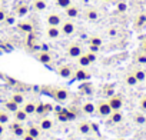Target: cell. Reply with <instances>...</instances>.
Returning <instances> with one entry per match:
<instances>
[{
    "label": "cell",
    "instance_id": "1",
    "mask_svg": "<svg viewBox=\"0 0 146 140\" xmlns=\"http://www.w3.org/2000/svg\"><path fill=\"white\" fill-rule=\"evenodd\" d=\"M47 89H49V94L59 103H64L70 99V92L63 86H53V87H47Z\"/></svg>",
    "mask_w": 146,
    "mask_h": 140
},
{
    "label": "cell",
    "instance_id": "2",
    "mask_svg": "<svg viewBox=\"0 0 146 140\" xmlns=\"http://www.w3.org/2000/svg\"><path fill=\"white\" fill-rule=\"evenodd\" d=\"M112 112H113V110H112V107H110L108 99H106V100H99V102L96 103V112H95V113H96L99 117L106 119Z\"/></svg>",
    "mask_w": 146,
    "mask_h": 140
},
{
    "label": "cell",
    "instance_id": "3",
    "mask_svg": "<svg viewBox=\"0 0 146 140\" xmlns=\"http://www.w3.org/2000/svg\"><path fill=\"white\" fill-rule=\"evenodd\" d=\"M112 110H122V107L125 106V97L123 94H119V93H115L112 94L109 99H108Z\"/></svg>",
    "mask_w": 146,
    "mask_h": 140
},
{
    "label": "cell",
    "instance_id": "4",
    "mask_svg": "<svg viewBox=\"0 0 146 140\" xmlns=\"http://www.w3.org/2000/svg\"><path fill=\"white\" fill-rule=\"evenodd\" d=\"M56 73L62 77V79H73V73H75V69L70 64H60L56 69Z\"/></svg>",
    "mask_w": 146,
    "mask_h": 140
},
{
    "label": "cell",
    "instance_id": "5",
    "mask_svg": "<svg viewBox=\"0 0 146 140\" xmlns=\"http://www.w3.org/2000/svg\"><path fill=\"white\" fill-rule=\"evenodd\" d=\"M82 53H83V49L79 43H70L66 47V56L70 59H78Z\"/></svg>",
    "mask_w": 146,
    "mask_h": 140
},
{
    "label": "cell",
    "instance_id": "6",
    "mask_svg": "<svg viewBox=\"0 0 146 140\" xmlns=\"http://www.w3.org/2000/svg\"><path fill=\"white\" fill-rule=\"evenodd\" d=\"M76 30V26L72 20H63L62 24H60V32H62V36H72Z\"/></svg>",
    "mask_w": 146,
    "mask_h": 140
},
{
    "label": "cell",
    "instance_id": "7",
    "mask_svg": "<svg viewBox=\"0 0 146 140\" xmlns=\"http://www.w3.org/2000/svg\"><path fill=\"white\" fill-rule=\"evenodd\" d=\"M92 129H93V126H92V123L88 122V120H80V122L76 124V131H78L79 134H82V136L90 134V133H92Z\"/></svg>",
    "mask_w": 146,
    "mask_h": 140
},
{
    "label": "cell",
    "instance_id": "8",
    "mask_svg": "<svg viewBox=\"0 0 146 140\" xmlns=\"http://www.w3.org/2000/svg\"><path fill=\"white\" fill-rule=\"evenodd\" d=\"M73 79L80 80V82H86V80L90 79V72L88 70V67H78V69H75Z\"/></svg>",
    "mask_w": 146,
    "mask_h": 140
},
{
    "label": "cell",
    "instance_id": "9",
    "mask_svg": "<svg viewBox=\"0 0 146 140\" xmlns=\"http://www.w3.org/2000/svg\"><path fill=\"white\" fill-rule=\"evenodd\" d=\"M106 120H108V124H112V126L120 124V123L123 122V113H122L120 110H113V112L106 117Z\"/></svg>",
    "mask_w": 146,
    "mask_h": 140
},
{
    "label": "cell",
    "instance_id": "10",
    "mask_svg": "<svg viewBox=\"0 0 146 140\" xmlns=\"http://www.w3.org/2000/svg\"><path fill=\"white\" fill-rule=\"evenodd\" d=\"M36 59H37V61H40L42 64H46V66L52 64V61H53V57H52L50 52H44V50L37 52L36 53Z\"/></svg>",
    "mask_w": 146,
    "mask_h": 140
},
{
    "label": "cell",
    "instance_id": "11",
    "mask_svg": "<svg viewBox=\"0 0 146 140\" xmlns=\"http://www.w3.org/2000/svg\"><path fill=\"white\" fill-rule=\"evenodd\" d=\"M130 72L133 73V76L136 77V80H137L139 83L146 82V70H145L143 67H140V66H135V67L130 69Z\"/></svg>",
    "mask_w": 146,
    "mask_h": 140
},
{
    "label": "cell",
    "instance_id": "12",
    "mask_svg": "<svg viewBox=\"0 0 146 140\" xmlns=\"http://www.w3.org/2000/svg\"><path fill=\"white\" fill-rule=\"evenodd\" d=\"M62 22H63V19H62V16L59 13H49L47 17H46V24L47 26H57V27H60Z\"/></svg>",
    "mask_w": 146,
    "mask_h": 140
},
{
    "label": "cell",
    "instance_id": "13",
    "mask_svg": "<svg viewBox=\"0 0 146 140\" xmlns=\"http://www.w3.org/2000/svg\"><path fill=\"white\" fill-rule=\"evenodd\" d=\"M26 133H29L35 140H40V139H42V134H43V130L40 129L39 124H30V126L26 129Z\"/></svg>",
    "mask_w": 146,
    "mask_h": 140
},
{
    "label": "cell",
    "instance_id": "14",
    "mask_svg": "<svg viewBox=\"0 0 146 140\" xmlns=\"http://www.w3.org/2000/svg\"><path fill=\"white\" fill-rule=\"evenodd\" d=\"M132 122L139 127H145L146 126V113L145 112H136L132 116Z\"/></svg>",
    "mask_w": 146,
    "mask_h": 140
},
{
    "label": "cell",
    "instance_id": "15",
    "mask_svg": "<svg viewBox=\"0 0 146 140\" xmlns=\"http://www.w3.org/2000/svg\"><path fill=\"white\" fill-rule=\"evenodd\" d=\"M79 13H80V9H79L76 5H73V3L64 9V16H66L67 19H76V17L79 16Z\"/></svg>",
    "mask_w": 146,
    "mask_h": 140
},
{
    "label": "cell",
    "instance_id": "16",
    "mask_svg": "<svg viewBox=\"0 0 146 140\" xmlns=\"http://www.w3.org/2000/svg\"><path fill=\"white\" fill-rule=\"evenodd\" d=\"M83 17H85L86 20H89V22H96V20L99 19V12H98V9H95V7H88V9H85V12H83Z\"/></svg>",
    "mask_w": 146,
    "mask_h": 140
},
{
    "label": "cell",
    "instance_id": "17",
    "mask_svg": "<svg viewBox=\"0 0 146 140\" xmlns=\"http://www.w3.org/2000/svg\"><path fill=\"white\" fill-rule=\"evenodd\" d=\"M39 126H40V129H42L43 131H50V130L53 129V126H54V122H53L52 119H49L47 116H43V117H40V120H39Z\"/></svg>",
    "mask_w": 146,
    "mask_h": 140
},
{
    "label": "cell",
    "instance_id": "18",
    "mask_svg": "<svg viewBox=\"0 0 146 140\" xmlns=\"http://www.w3.org/2000/svg\"><path fill=\"white\" fill-rule=\"evenodd\" d=\"M29 10H30V7H29L27 3H19V5L15 7V15H16L17 17H25V16H27Z\"/></svg>",
    "mask_w": 146,
    "mask_h": 140
},
{
    "label": "cell",
    "instance_id": "19",
    "mask_svg": "<svg viewBox=\"0 0 146 140\" xmlns=\"http://www.w3.org/2000/svg\"><path fill=\"white\" fill-rule=\"evenodd\" d=\"M46 36H47L49 39H52V40L59 39V37L62 36L60 27H57V26H47V29H46Z\"/></svg>",
    "mask_w": 146,
    "mask_h": 140
},
{
    "label": "cell",
    "instance_id": "20",
    "mask_svg": "<svg viewBox=\"0 0 146 140\" xmlns=\"http://www.w3.org/2000/svg\"><path fill=\"white\" fill-rule=\"evenodd\" d=\"M80 110H82L83 114H86V116H92V114L96 112V104H95L93 102H85V103L82 104Z\"/></svg>",
    "mask_w": 146,
    "mask_h": 140
},
{
    "label": "cell",
    "instance_id": "21",
    "mask_svg": "<svg viewBox=\"0 0 146 140\" xmlns=\"http://www.w3.org/2000/svg\"><path fill=\"white\" fill-rule=\"evenodd\" d=\"M17 30L22 32V33L30 34V33L33 32V24H32L30 22H27V20H22V22L17 23Z\"/></svg>",
    "mask_w": 146,
    "mask_h": 140
},
{
    "label": "cell",
    "instance_id": "22",
    "mask_svg": "<svg viewBox=\"0 0 146 140\" xmlns=\"http://www.w3.org/2000/svg\"><path fill=\"white\" fill-rule=\"evenodd\" d=\"M133 26L135 29L140 30L146 26V13H139L136 17H135V22H133Z\"/></svg>",
    "mask_w": 146,
    "mask_h": 140
},
{
    "label": "cell",
    "instance_id": "23",
    "mask_svg": "<svg viewBox=\"0 0 146 140\" xmlns=\"http://www.w3.org/2000/svg\"><path fill=\"white\" fill-rule=\"evenodd\" d=\"M133 61L137 66H146V53L143 50H139L133 54Z\"/></svg>",
    "mask_w": 146,
    "mask_h": 140
},
{
    "label": "cell",
    "instance_id": "24",
    "mask_svg": "<svg viewBox=\"0 0 146 140\" xmlns=\"http://www.w3.org/2000/svg\"><path fill=\"white\" fill-rule=\"evenodd\" d=\"M76 60V64H78V67H89L90 64H92V61L89 60V57H88V54L83 52L78 59H75Z\"/></svg>",
    "mask_w": 146,
    "mask_h": 140
},
{
    "label": "cell",
    "instance_id": "25",
    "mask_svg": "<svg viewBox=\"0 0 146 140\" xmlns=\"http://www.w3.org/2000/svg\"><path fill=\"white\" fill-rule=\"evenodd\" d=\"M123 82H125V85L129 86V87H135L136 85H139V82L136 80V77L133 76L132 72H127V73L123 76Z\"/></svg>",
    "mask_w": 146,
    "mask_h": 140
},
{
    "label": "cell",
    "instance_id": "26",
    "mask_svg": "<svg viewBox=\"0 0 146 140\" xmlns=\"http://www.w3.org/2000/svg\"><path fill=\"white\" fill-rule=\"evenodd\" d=\"M23 110L29 114V116H33L35 114V112H36V102H32V100H26L25 103H23Z\"/></svg>",
    "mask_w": 146,
    "mask_h": 140
},
{
    "label": "cell",
    "instance_id": "27",
    "mask_svg": "<svg viewBox=\"0 0 146 140\" xmlns=\"http://www.w3.org/2000/svg\"><path fill=\"white\" fill-rule=\"evenodd\" d=\"M13 116H15V120H17V122H20V123H25V122L29 119V114L23 110V107H19V109L13 113Z\"/></svg>",
    "mask_w": 146,
    "mask_h": 140
},
{
    "label": "cell",
    "instance_id": "28",
    "mask_svg": "<svg viewBox=\"0 0 146 140\" xmlns=\"http://www.w3.org/2000/svg\"><path fill=\"white\" fill-rule=\"evenodd\" d=\"M32 7L36 12H44L47 9V0H33Z\"/></svg>",
    "mask_w": 146,
    "mask_h": 140
},
{
    "label": "cell",
    "instance_id": "29",
    "mask_svg": "<svg viewBox=\"0 0 146 140\" xmlns=\"http://www.w3.org/2000/svg\"><path fill=\"white\" fill-rule=\"evenodd\" d=\"M88 44L89 46H98V47H102L103 46V39L98 34H93L88 39Z\"/></svg>",
    "mask_w": 146,
    "mask_h": 140
},
{
    "label": "cell",
    "instance_id": "30",
    "mask_svg": "<svg viewBox=\"0 0 146 140\" xmlns=\"http://www.w3.org/2000/svg\"><path fill=\"white\" fill-rule=\"evenodd\" d=\"M79 92H80L82 94L90 96V94L95 93V87H93V85H90V83H85V85H82V86L79 87Z\"/></svg>",
    "mask_w": 146,
    "mask_h": 140
},
{
    "label": "cell",
    "instance_id": "31",
    "mask_svg": "<svg viewBox=\"0 0 146 140\" xmlns=\"http://www.w3.org/2000/svg\"><path fill=\"white\" fill-rule=\"evenodd\" d=\"M10 99H12L13 102H16L19 106H23V103L26 102V96H25L22 92H16V93H13V94L10 96Z\"/></svg>",
    "mask_w": 146,
    "mask_h": 140
},
{
    "label": "cell",
    "instance_id": "32",
    "mask_svg": "<svg viewBox=\"0 0 146 140\" xmlns=\"http://www.w3.org/2000/svg\"><path fill=\"white\" fill-rule=\"evenodd\" d=\"M19 107H20V106H19L16 102H13L12 99H9V100L5 103V110H7L10 114H13V113H15V112H16Z\"/></svg>",
    "mask_w": 146,
    "mask_h": 140
},
{
    "label": "cell",
    "instance_id": "33",
    "mask_svg": "<svg viewBox=\"0 0 146 140\" xmlns=\"http://www.w3.org/2000/svg\"><path fill=\"white\" fill-rule=\"evenodd\" d=\"M73 3V0H54V5L59 7V9H66L67 6H70Z\"/></svg>",
    "mask_w": 146,
    "mask_h": 140
},
{
    "label": "cell",
    "instance_id": "34",
    "mask_svg": "<svg viewBox=\"0 0 146 140\" xmlns=\"http://www.w3.org/2000/svg\"><path fill=\"white\" fill-rule=\"evenodd\" d=\"M0 123L5 124V126L10 123V113H9L7 110H3L2 114H0Z\"/></svg>",
    "mask_w": 146,
    "mask_h": 140
},
{
    "label": "cell",
    "instance_id": "35",
    "mask_svg": "<svg viewBox=\"0 0 146 140\" xmlns=\"http://www.w3.org/2000/svg\"><path fill=\"white\" fill-rule=\"evenodd\" d=\"M106 34H108L109 37H117V34H119V29L115 27V26H112V27H109V29L106 30Z\"/></svg>",
    "mask_w": 146,
    "mask_h": 140
},
{
    "label": "cell",
    "instance_id": "36",
    "mask_svg": "<svg viewBox=\"0 0 146 140\" xmlns=\"http://www.w3.org/2000/svg\"><path fill=\"white\" fill-rule=\"evenodd\" d=\"M103 94L109 99L112 94H115V90H113V85H106L105 86V90H103Z\"/></svg>",
    "mask_w": 146,
    "mask_h": 140
},
{
    "label": "cell",
    "instance_id": "37",
    "mask_svg": "<svg viewBox=\"0 0 146 140\" xmlns=\"http://www.w3.org/2000/svg\"><path fill=\"white\" fill-rule=\"evenodd\" d=\"M43 104L44 103H36V112H35V116H40V117H43L44 116V112H43Z\"/></svg>",
    "mask_w": 146,
    "mask_h": 140
},
{
    "label": "cell",
    "instance_id": "38",
    "mask_svg": "<svg viewBox=\"0 0 146 140\" xmlns=\"http://www.w3.org/2000/svg\"><path fill=\"white\" fill-rule=\"evenodd\" d=\"M25 133H26V129H25L23 126H19L17 129H15V130L12 131V134H15L16 137H22Z\"/></svg>",
    "mask_w": 146,
    "mask_h": 140
},
{
    "label": "cell",
    "instance_id": "39",
    "mask_svg": "<svg viewBox=\"0 0 146 140\" xmlns=\"http://www.w3.org/2000/svg\"><path fill=\"white\" fill-rule=\"evenodd\" d=\"M139 109H140V112H145L146 113V94L145 96H142L140 99H139Z\"/></svg>",
    "mask_w": 146,
    "mask_h": 140
},
{
    "label": "cell",
    "instance_id": "40",
    "mask_svg": "<svg viewBox=\"0 0 146 140\" xmlns=\"http://www.w3.org/2000/svg\"><path fill=\"white\" fill-rule=\"evenodd\" d=\"M126 9H127V5H126L125 0H120V2H117V12H119V13H125Z\"/></svg>",
    "mask_w": 146,
    "mask_h": 140
},
{
    "label": "cell",
    "instance_id": "41",
    "mask_svg": "<svg viewBox=\"0 0 146 140\" xmlns=\"http://www.w3.org/2000/svg\"><path fill=\"white\" fill-rule=\"evenodd\" d=\"M43 112H44V116H47L49 113H52V112H53V104L44 103V104H43Z\"/></svg>",
    "mask_w": 146,
    "mask_h": 140
},
{
    "label": "cell",
    "instance_id": "42",
    "mask_svg": "<svg viewBox=\"0 0 146 140\" xmlns=\"http://www.w3.org/2000/svg\"><path fill=\"white\" fill-rule=\"evenodd\" d=\"M86 54H88V57H89V60L92 61V63H95L96 60H98V53H93V52H90V50H88V52H85Z\"/></svg>",
    "mask_w": 146,
    "mask_h": 140
},
{
    "label": "cell",
    "instance_id": "43",
    "mask_svg": "<svg viewBox=\"0 0 146 140\" xmlns=\"http://www.w3.org/2000/svg\"><path fill=\"white\" fill-rule=\"evenodd\" d=\"M6 16H7V10H6L5 7H0V23L5 22Z\"/></svg>",
    "mask_w": 146,
    "mask_h": 140
},
{
    "label": "cell",
    "instance_id": "44",
    "mask_svg": "<svg viewBox=\"0 0 146 140\" xmlns=\"http://www.w3.org/2000/svg\"><path fill=\"white\" fill-rule=\"evenodd\" d=\"M19 126H22V123H20V122H17V120H15L13 123H9V130H10V131H13V130H15V129H17Z\"/></svg>",
    "mask_w": 146,
    "mask_h": 140
},
{
    "label": "cell",
    "instance_id": "45",
    "mask_svg": "<svg viewBox=\"0 0 146 140\" xmlns=\"http://www.w3.org/2000/svg\"><path fill=\"white\" fill-rule=\"evenodd\" d=\"M15 20H16V19H15V16H9V15H7L3 23H6V24H9V26H10V24H15Z\"/></svg>",
    "mask_w": 146,
    "mask_h": 140
},
{
    "label": "cell",
    "instance_id": "46",
    "mask_svg": "<svg viewBox=\"0 0 146 140\" xmlns=\"http://www.w3.org/2000/svg\"><path fill=\"white\" fill-rule=\"evenodd\" d=\"M20 139H22V140H35V139H33V137H32L29 133H25V134H23Z\"/></svg>",
    "mask_w": 146,
    "mask_h": 140
},
{
    "label": "cell",
    "instance_id": "47",
    "mask_svg": "<svg viewBox=\"0 0 146 140\" xmlns=\"http://www.w3.org/2000/svg\"><path fill=\"white\" fill-rule=\"evenodd\" d=\"M5 131H6V126L0 123V137H3V136H5Z\"/></svg>",
    "mask_w": 146,
    "mask_h": 140
},
{
    "label": "cell",
    "instance_id": "48",
    "mask_svg": "<svg viewBox=\"0 0 146 140\" xmlns=\"http://www.w3.org/2000/svg\"><path fill=\"white\" fill-rule=\"evenodd\" d=\"M100 49H102V47H98V46H89V50L93 52V53H98Z\"/></svg>",
    "mask_w": 146,
    "mask_h": 140
},
{
    "label": "cell",
    "instance_id": "49",
    "mask_svg": "<svg viewBox=\"0 0 146 140\" xmlns=\"http://www.w3.org/2000/svg\"><path fill=\"white\" fill-rule=\"evenodd\" d=\"M140 50H143V52L146 53V39L142 40V43H140Z\"/></svg>",
    "mask_w": 146,
    "mask_h": 140
},
{
    "label": "cell",
    "instance_id": "50",
    "mask_svg": "<svg viewBox=\"0 0 146 140\" xmlns=\"http://www.w3.org/2000/svg\"><path fill=\"white\" fill-rule=\"evenodd\" d=\"M100 2H105V3H110V2H113V0H100Z\"/></svg>",
    "mask_w": 146,
    "mask_h": 140
},
{
    "label": "cell",
    "instance_id": "51",
    "mask_svg": "<svg viewBox=\"0 0 146 140\" xmlns=\"http://www.w3.org/2000/svg\"><path fill=\"white\" fill-rule=\"evenodd\" d=\"M50 140H59V139H56V137H53V139H50Z\"/></svg>",
    "mask_w": 146,
    "mask_h": 140
},
{
    "label": "cell",
    "instance_id": "52",
    "mask_svg": "<svg viewBox=\"0 0 146 140\" xmlns=\"http://www.w3.org/2000/svg\"><path fill=\"white\" fill-rule=\"evenodd\" d=\"M2 112H3V110H2V109H0V114H2Z\"/></svg>",
    "mask_w": 146,
    "mask_h": 140
},
{
    "label": "cell",
    "instance_id": "53",
    "mask_svg": "<svg viewBox=\"0 0 146 140\" xmlns=\"http://www.w3.org/2000/svg\"><path fill=\"white\" fill-rule=\"evenodd\" d=\"M85 140H90V139H85Z\"/></svg>",
    "mask_w": 146,
    "mask_h": 140
},
{
    "label": "cell",
    "instance_id": "54",
    "mask_svg": "<svg viewBox=\"0 0 146 140\" xmlns=\"http://www.w3.org/2000/svg\"><path fill=\"white\" fill-rule=\"evenodd\" d=\"M116 2H120V0H116Z\"/></svg>",
    "mask_w": 146,
    "mask_h": 140
}]
</instances>
